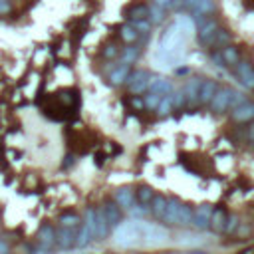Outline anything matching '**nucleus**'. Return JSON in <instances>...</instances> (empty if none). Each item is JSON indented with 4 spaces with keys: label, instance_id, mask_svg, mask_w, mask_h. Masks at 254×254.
<instances>
[{
    "label": "nucleus",
    "instance_id": "1",
    "mask_svg": "<svg viewBox=\"0 0 254 254\" xmlns=\"http://www.w3.org/2000/svg\"><path fill=\"white\" fill-rule=\"evenodd\" d=\"M219 30L221 28H219V22L215 18H202V20H198V34H197V38H198V42L202 46H213V40H215Z\"/></svg>",
    "mask_w": 254,
    "mask_h": 254
},
{
    "label": "nucleus",
    "instance_id": "3",
    "mask_svg": "<svg viewBox=\"0 0 254 254\" xmlns=\"http://www.w3.org/2000/svg\"><path fill=\"white\" fill-rule=\"evenodd\" d=\"M234 74L238 78V82L246 87V89H254V66L246 60H240L234 66Z\"/></svg>",
    "mask_w": 254,
    "mask_h": 254
},
{
    "label": "nucleus",
    "instance_id": "34",
    "mask_svg": "<svg viewBox=\"0 0 254 254\" xmlns=\"http://www.w3.org/2000/svg\"><path fill=\"white\" fill-rule=\"evenodd\" d=\"M240 223H238V217L236 215H228V221H226V226H225V232L226 234H234L238 230Z\"/></svg>",
    "mask_w": 254,
    "mask_h": 254
},
{
    "label": "nucleus",
    "instance_id": "13",
    "mask_svg": "<svg viewBox=\"0 0 254 254\" xmlns=\"http://www.w3.org/2000/svg\"><path fill=\"white\" fill-rule=\"evenodd\" d=\"M200 85H202V78H191V80L185 84L183 91H185V95H187V101H189V104H193V101H198Z\"/></svg>",
    "mask_w": 254,
    "mask_h": 254
},
{
    "label": "nucleus",
    "instance_id": "18",
    "mask_svg": "<svg viewBox=\"0 0 254 254\" xmlns=\"http://www.w3.org/2000/svg\"><path fill=\"white\" fill-rule=\"evenodd\" d=\"M221 54H223V60H225V66H236L240 62V52H238V48L234 46H225L221 50Z\"/></svg>",
    "mask_w": 254,
    "mask_h": 254
},
{
    "label": "nucleus",
    "instance_id": "23",
    "mask_svg": "<svg viewBox=\"0 0 254 254\" xmlns=\"http://www.w3.org/2000/svg\"><path fill=\"white\" fill-rule=\"evenodd\" d=\"M139 54H141V50L137 46H127L121 52V62L123 64H133V62H137Z\"/></svg>",
    "mask_w": 254,
    "mask_h": 254
},
{
    "label": "nucleus",
    "instance_id": "9",
    "mask_svg": "<svg viewBox=\"0 0 254 254\" xmlns=\"http://www.w3.org/2000/svg\"><path fill=\"white\" fill-rule=\"evenodd\" d=\"M38 244H40V248H46V250H50L52 246L58 244L56 230L50 226V225H44V226L40 228V232H38Z\"/></svg>",
    "mask_w": 254,
    "mask_h": 254
},
{
    "label": "nucleus",
    "instance_id": "41",
    "mask_svg": "<svg viewBox=\"0 0 254 254\" xmlns=\"http://www.w3.org/2000/svg\"><path fill=\"white\" fill-rule=\"evenodd\" d=\"M34 254H50V250H46V248H40L38 252H34Z\"/></svg>",
    "mask_w": 254,
    "mask_h": 254
},
{
    "label": "nucleus",
    "instance_id": "17",
    "mask_svg": "<svg viewBox=\"0 0 254 254\" xmlns=\"http://www.w3.org/2000/svg\"><path fill=\"white\" fill-rule=\"evenodd\" d=\"M167 205H169V198H165L163 195H155V198L151 200V213H153V217L159 219V221H163L165 211H167Z\"/></svg>",
    "mask_w": 254,
    "mask_h": 254
},
{
    "label": "nucleus",
    "instance_id": "15",
    "mask_svg": "<svg viewBox=\"0 0 254 254\" xmlns=\"http://www.w3.org/2000/svg\"><path fill=\"white\" fill-rule=\"evenodd\" d=\"M104 213H106V217H108L110 228H113V226L119 225V221H121V207L117 205L115 200H113V202H106V205H104Z\"/></svg>",
    "mask_w": 254,
    "mask_h": 254
},
{
    "label": "nucleus",
    "instance_id": "8",
    "mask_svg": "<svg viewBox=\"0 0 254 254\" xmlns=\"http://www.w3.org/2000/svg\"><path fill=\"white\" fill-rule=\"evenodd\" d=\"M113 200L117 202V205H119L121 209L129 211V209L135 205L137 197H135V191H133V189H129V187H121L119 191H115V197H113Z\"/></svg>",
    "mask_w": 254,
    "mask_h": 254
},
{
    "label": "nucleus",
    "instance_id": "14",
    "mask_svg": "<svg viewBox=\"0 0 254 254\" xmlns=\"http://www.w3.org/2000/svg\"><path fill=\"white\" fill-rule=\"evenodd\" d=\"M226 221H228V213L225 211V207H217V209L213 211V219H211V228H213L215 232H225Z\"/></svg>",
    "mask_w": 254,
    "mask_h": 254
},
{
    "label": "nucleus",
    "instance_id": "21",
    "mask_svg": "<svg viewBox=\"0 0 254 254\" xmlns=\"http://www.w3.org/2000/svg\"><path fill=\"white\" fill-rule=\"evenodd\" d=\"M135 197H137V202H143V205H151V200L155 198V193H153V189H151V187L143 185V187H139V189L135 191Z\"/></svg>",
    "mask_w": 254,
    "mask_h": 254
},
{
    "label": "nucleus",
    "instance_id": "10",
    "mask_svg": "<svg viewBox=\"0 0 254 254\" xmlns=\"http://www.w3.org/2000/svg\"><path fill=\"white\" fill-rule=\"evenodd\" d=\"M110 234V223L104 213V207H99L95 211V240H104Z\"/></svg>",
    "mask_w": 254,
    "mask_h": 254
},
{
    "label": "nucleus",
    "instance_id": "7",
    "mask_svg": "<svg viewBox=\"0 0 254 254\" xmlns=\"http://www.w3.org/2000/svg\"><path fill=\"white\" fill-rule=\"evenodd\" d=\"M219 91V84L215 80H202V85H200V93H198V104L202 106H211L213 97L217 95Z\"/></svg>",
    "mask_w": 254,
    "mask_h": 254
},
{
    "label": "nucleus",
    "instance_id": "30",
    "mask_svg": "<svg viewBox=\"0 0 254 254\" xmlns=\"http://www.w3.org/2000/svg\"><path fill=\"white\" fill-rule=\"evenodd\" d=\"M149 76H151V74H149L147 70H135V72L129 74V78H127L125 84H127V87H129V85H133V84H137V82H141V80H145V78H149Z\"/></svg>",
    "mask_w": 254,
    "mask_h": 254
},
{
    "label": "nucleus",
    "instance_id": "11",
    "mask_svg": "<svg viewBox=\"0 0 254 254\" xmlns=\"http://www.w3.org/2000/svg\"><path fill=\"white\" fill-rule=\"evenodd\" d=\"M129 74H131V64H117L112 72H110V84L112 85H121V84H125L127 82V78H129Z\"/></svg>",
    "mask_w": 254,
    "mask_h": 254
},
{
    "label": "nucleus",
    "instance_id": "29",
    "mask_svg": "<svg viewBox=\"0 0 254 254\" xmlns=\"http://www.w3.org/2000/svg\"><path fill=\"white\" fill-rule=\"evenodd\" d=\"M163 18H165V8H161L157 4H151V16H149V20L153 22V24H159V22H163Z\"/></svg>",
    "mask_w": 254,
    "mask_h": 254
},
{
    "label": "nucleus",
    "instance_id": "5",
    "mask_svg": "<svg viewBox=\"0 0 254 254\" xmlns=\"http://www.w3.org/2000/svg\"><path fill=\"white\" fill-rule=\"evenodd\" d=\"M230 117H232V121L242 123V125L252 123V121H254V101H248V99H246L242 106L230 110Z\"/></svg>",
    "mask_w": 254,
    "mask_h": 254
},
{
    "label": "nucleus",
    "instance_id": "38",
    "mask_svg": "<svg viewBox=\"0 0 254 254\" xmlns=\"http://www.w3.org/2000/svg\"><path fill=\"white\" fill-rule=\"evenodd\" d=\"M211 58H213V62H217V66H225V60H223V54L221 52H215V50H213V52H211Z\"/></svg>",
    "mask_w": 254,
    "mask_h": 254
},
{
    "label": "nucleus",
    "instance_id": "28",
    "mask_svg": "<svg viewBox=\"0 0 254 254\" xmlns=\"http://www.w3.org/2000/svg\"><path fill=\"white\" fill-rule=\"evenodd\" d=\"M147 213H151V205H143V202H137V205H133V207L129 209V215H131V217H137V219L145 217Z\"/></svg>",
    "mask_w": 254,
    "mask_h": 254
},
{
    "label": "nucleus",
    "instance_id": "2",
    "mask_svg": "<svg viewBox=\"0 0 254 254\" xmlns=\"http://www.w3.org/2000/svg\"><path fill=\"white\" fill-rule=\"evenodd\" d=\"M232 95H234V89H230V87H219L217 95H215L213 101H211L213 113H225L226 110H230Z\"/></svg>",
    "mask_w": 254,
    "mask_h": 254
},
{
    "label": "nucleus",
    "instance_id": "19",
    "mask_svg": "<svg viewBox=\"0 0 254 254\" xmlns=\"http://www.w3.org/2000/svg\"><path fill=\"white\" fill-rule=\"evenodd\" d=\"M151 16V6L139 2V4H133L129 10H127V18L129 20H141V18H149Z\"/></svg>",
    "mask_w": 254,
    "mask_h": 254
},
{
    "label": "nucleus",
    "instance_id": "42",
    "mask_svg": "<svg viewBox=\"0 0 254 254\" xmlns=\"http://www.w3.org/2000/svg\"><path fill=\"white\" fill-rule=\"evenodd\" d=\"M191 254H209V252H200V250H198V252H191Z\"/></svg>",
    "mask_w": 254,
    "mask_h": 254
},
{
    "label": "nucleus",
    "instance_id": "26",
    "mask_svg": "<svg viewBox=\"0 0 254 254\" xmlns=\"http://www.w3.org/2000/svg\"><path fill=\"white\" fill-rule=\"evenodd\" d=\"M82 223H84V221H82L78 215H64V217L60 219V225L66 226V228H80Z\"/></svg>",
    "mask_w": 254,
    "mask_h": 254
},
{
    "label": "nucleus",
    "instance_id": "36",
    "mask_svg": "<svg viewBox=\"0 0 254 254\" xmlns=\"http://www.w3.org/2000/svg\"><path fill=\"white\" fill-rule=\"evenodd\" d=\"M131 106H133V110H143V108H145V99L139 97V95H135V97L131 99Z\"/></svg>",
    "mask_w": 254,
    "mask_h": 254
},
{
    "label": "nucleus",
    "instance_id": "40",
    "mask_svg": "<svg viewBox=\"0 0 254 254\" xmlns=\"http://www.w3.org/2000/svg\"><path fill=\"white\" fill-rule=\"evenodd\" d=\"M0 12H8V4L6 2H0Z\"/></svg>",
    "mask_w": 254,
    "mask_h": 254
},
{
    "label": "nucleus",
    "instance_id": "6",
    "mask_svg": "<svg viewBox=\"0 0 254 254\" xmlns=\"http://www.w3.org/2000/svg\"><path fill=\"white\" fill-rule=\"evenodd\" d=\"M149 91L151 93H157V95H171L173 93V84L167 78L151 76V80H149Z\"/></svg>",
    "mask_w": 254,
    "mask_h": 254
},
{
    "label": "nucleus",
    "instance_id": "16",
    "mask_svg": "<svg viewBox=\"0 0 254 254\" xmlns=\"http://www.w3.org/2000/svg\"><path fill=\"white\" fill-rule=\"evenodd\" d=\"M181 205H183V202H181L179 198H169V205H167V211H165L163 223H167V225H177Z\"/></svg>",
    "mask_w": 254,
    "mask_h": 254
},
{
    "label": "nucleus",
    "instance_id": "22",
    "mask_svg": "<svg viewBox=\"0 0 254 254\" xmlns=\"http://www.w3.org/2000/svg\"><path fill=\"white\" fill-rule=\"evenodd\" d=\"M119 36H121V38L127 42V44H133V42L139 38V32H137V28H135V26L129 22V24H123V26H121Z\"/></svg>",
    "mask_w": 254,
    "mask_h": 254
},
{
    "label": "nucleus",
    "instance_id": "27",
    "mask_svg": "<svg viewBox=\"0 0 254 254\" xmlns=\"http://www.w3.org/2000/svg\"><path fill=\"white\" fill-rule=\"evenodd\" d=\"M161 99H163V95H157V93H151V91H149V93L145 95V108L157 112V108H159V104H161Z\"/></svg>",
    "mask_w": 254,
    "mask_h": 254
},
{
    "label": "nucleus",
    "instance_id": "33",
    "mask_svg": "<svg viewBox=\"0 0 254 254\" xmlns=\"http://www.w3.org/2000/svg\"><path fill=\"white\" fill-rule=\"evenodd\" d=\"M173 104H175V110H183V108L189 104V101H187V95H185L183 89H179V91L173 93Z\"/></svg>",
    "mask_w": 254,
    "mask_h": 254
},
{
    "label": "nucleus",
    "instance_id": "20",
    "mask_svg": "<svg viewBox=\"0 0 254 254\" xmlns=\"http://www.w3.org/2000/svg\"><path fill=\"white\" fill-rule=\"evenodd\" d=\"M193 219H195V211L183 202L179 211V219H177V226H193Z\"/></svg>",
    "mask_w": 254,
    "mask_h": 254
},
{
    "label": "nucleus",
    "instance_id": "25",
    "mask_svg": "<svg viewBox=\"0 0 254 254\" xmlns=\"http://www.w3.org/2000/svg\"><path fill=\"white\" fill-rule=\"evenodd\" d=\"M173 110H175V104H173V93H171V95H163L161 104H159V108H157V113H159V115H169Z\"/></svg>",
    "mask_w": 254,
    "mask_h": 254
},
{
    "label": "nucleus",
    "instance_id": "4",
    "mask_svg": "<svg viewBox=\"0 0 254 254\" xmlns=\"http://www.w3.org/2000/svg\"><path fill=\"white\" fill-rule=\"evenodd\" d=\"M213 211H215V207H213V205H200V207L195 211L193 226H195L197 230H207V228H211Z\"/></svg>",
    "mask_w": 254,
    "mask_h": 254
},
{
    "label": "nucleus",
    "instance_id": "12",
    "mask_svg": "<svg viewBox=\"0 0 254 254\" xmlns=\"http://www.w3.org/2000/svg\"><path fill=\"white\" fill-rule=\"evenodd\" d=\"M76 234H78V228H66V226H62V228L56 232V236H58V246H60L62 250L74 248V244H76Z\"/></svg>",
    "mask_w": 254,
    "mask_h": 254
},
{
    "label": "nucleus",
    "instance_id": "24",
    "mask_svg": "<svg viewBox=\"0 0 254 254\" xmlns=\"http://www.w3.org/2000/svg\"><path fill=\"white\" fill-rule=\"evenodd\" d=\"M225 46H230V32L225 30V28H221V30L217 32V36H215L211 48H221V50H223Z\"/></svg>",
    "mask_w": 254,
    "mask_h": 254
},
{
    "label": "nucleus",
    "instance_id": "35",
    "mask_svg": "<svg viewBox=\"0 0 254 254\" xmlns=\"http://www.w3.org/2000/svg\"><path fill=\"white\" fill-rule=\"evenodd\" d=\"M117 54H119V50H117V46H113V44H112V46H108V48L104 50V56H106L108 60H110V58H115Z\"/></svg>",
    "mask_w": 254,
    "mask_h": 254
},
{
    "label": "nucleus",
    "instance_id": "32",
    "mask_svg": "<svg viewBox=\"0 0 254 254\" xmlns=\"http://www.w3.org/2000/svg\"><path fill=\"white\" fill-rule=\"evenodd\" d=\"M131 24L137 28L139 34H147L151 30V26H153V22H151L149 18H141V20H131Z\"/></svg>",
    "mask_w": 254,
    "mask_h": 254
},
{
    "label": "nucleus",
    "instance_id": "31",
    "mask_svg": "<svg viewBox=\"0 0 254 254\" xmlns=\"http://www.w3.org/2000/svg\"><path fill=\"white\" fill-rule=\"evenodd\" d=\"M149 80H151V76L145 78V80H141V82H137V84H133V85H129V91L133 95H141L143 91H149Z\"/></svg>",
    "mask_w": 254,
    "mask_h": 254
},
{
    "label": "nucleus",
    "instance_id": "39",
    "mask_svg": "<svg viewBox=\"0 0 254 254\" xmlns=\"http://www.w3.org/2000/svg\"><path fill=\"white\" fill-rule=\"evenodd\" d=\"M0 254H10V246H8V242L2 240V238H0Z\"/></svg>",
    "mask_w": 254,
    "mask_h": 254
},
{
    "label": "nucleus",
    "instance_id": "37",
    "mask_svg": "<svg viewBox=\"0 0 254 254\" xmlns=\"http://www.w3.org/2000/svg\"><path fill=\"white\" fill-rule=\"evenodd\" d=\"M153 4H157V6H161V8H173V4H175V0H153Z\"/></svg>",
    "mask_w": 254,
    "mask_h": 254
}]
</instances>
